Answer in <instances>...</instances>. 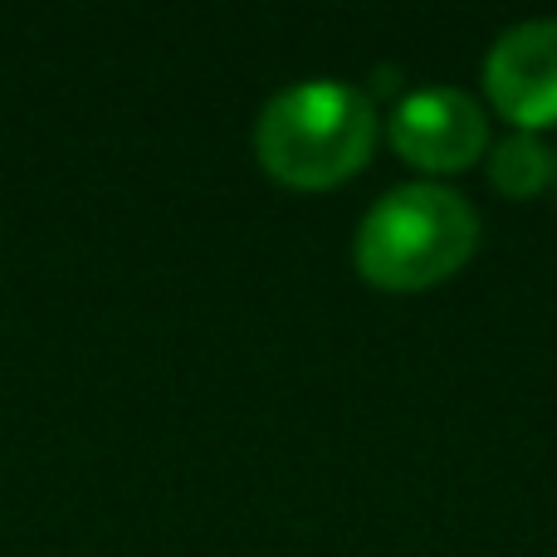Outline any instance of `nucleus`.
<instances>
[{"instance_id":"1","label":"nucleus","mask_w":557,"mask_h":557,"mask_svg":"<svg viewBox=\"0 0 557 557\" xmlns=\"http://www.w3.org/2000/svg\"><path fill=\"white\" fill-rule=\"evenodd\" d=\"M376 147L372 94L343 78L278 88L255 117V157L288 191H327L367 166Z\"/></svg>"},{"instance_id":"2","label":"nucleus","mask_w":557,"mask_h":557,"mask_svg":"<svg viewBox=\"0 0 557 557\" xmlns=\"http://www.w3.org/2000/svg\"><path fill=\"white\" fill-rule=\"evenodd\" d=\"M480 250V215L455 186H392L357 221L352 264L372 288L421 294L455 278Z\"/></svg>"},{"instance_id":"3","label":"nucleus","mask_w":557,"mask_h":557,"mask_svg":"<svg viewBox=\"0 0 557 557\" xmlns=\"http://www.w3.org/2000/svg\"><path fill=\"white\" fill-rule=\"evenodd\" d=\"M386 143L406 166L431 176L470 172L490 152V117L465 88L435 84L396 98L386 117Z\"/></svg>"},{"instance_id":"4","label":"nucleus","mask_w":557,"mask_h":557,"mask_svg":"<svg viewBox=\"0 0 557 557\" xmlns=\"http://www.w3.org/2000/svg\"><path fill=\"white\" fill-rule=\"evenodd\" d=\"M484 94L513 133L557 127V20L509 25L484 54Z\"/></svg>"},{"instance_id":"5","label":"nucleus","mask_w":557,"mask_h":557,"mask_svg":"<svg viewBox=\"0 0 557 557\" xmlns=\"http://www.w3.org/2000/svg\"><path fill=\"white\" fill-rule=\"evenodd\" d=\"M557 172V157L543 147L539 133H509L504 143L490 147V182L509 201H529V196L548 191Z\"/></svg>"},{"instance_id":"6","label":"nucleus","mask_w":557,"mask_h":557,"mask_svg":"<svg viewBox=\"0 0 557 557\" xmlns=\"http://www.w3.org/2000/svg\"><path fill=\"white\" fill-rule=\"evenodd\" d=\"M553 182H557V172H553Z\"/></svg>"}]
</instances>
